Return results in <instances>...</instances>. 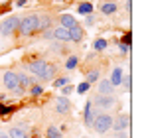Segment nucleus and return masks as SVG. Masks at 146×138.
<instances>
[{
	"instance_id": "ddd939ff",
	"label": "nucleus",
	"mask_w": 146,
	"mask_h": 138,
	"mask_svg": "<svg viewBox=\"0 0 146 138\" xmlns=\"http://www.w3.org/2000/svg\"><path fill=\"white\" fill-rule=\"evenodd\" d=\"M109 81H111V85H113V87L121 85V83H122V71H121V69H115V71H113V77H111Z\"/></svg>"
},
{
	"instance_id": "a211bd4d",
	"label": "nucleus",
	"mask_w": 146,
	"mask_h": 138,
	"mask_svg": "<svg viewBox=\"0 0 146 138\" xmlns=\"http://www.w3.org/2000/svg\"><path fill=\"white\" fill-rule=\"evenodd\" d=\"M61 136V132L55 128V126H49L48 128V138H59Z\"/></svg>"
},
{
	"instance_id": "1a4fd4ad",
	"label": "nucleus",
	"mask_w": 146,
	"mask_h": 138,
	"mask_svg": "<svg viewBox=\"0 0 146 138\" xmlns=\"http://www.w3.org/2000/svg\"><path fill=\"white\" fill-rule=\"evenodd\" d=\"M69 40H73V42H81L83 40V30L75 24L73 28H69Z\"/></svg>"
},
{
	"instance_id": "bb28decb",
	"label": "nucleus",
	"mask_w": 146,
	"mask_h": 138,
	"mask_svg": "<svg viewBox=\"0 0 146 138\" xmlns=\"http://www.w3.org/2000/svg\"><path fill=\"white\" fill-rule=\"evenodd\" d=\"M42 91H44L42 87H32V93H34V95H42Z\"/></svg>"
},
{
	"instance_id": "9d476101",
	"label": "nucleus",
	"mask_w": 146,
	"mask_h": 138,
	"mask_svg": "<svg viewBox=\"0 0 146 138\" xmlns=\"http://www.w3.org/2000/svg\"><path fill=\"white\" fill-rule=\"evenodd\" d=\"M53 38L59 40V42H69V30H65V28L59 26V28L53 32Z\"/></svg>"
},
{
	"instance_id": "a878e982",
	"label": "nucleus",
	"mask_w": 146,
	"mask_h": 138,
	"mask_svg": "<svg viewBox=\"0 0 146 138\" xmlns=\"http://www.w3.org/2000/svg\"><path fill=\"white\" fill-rule=\"evenodd\" d=\"M85 22H87V26H93V24H95V20H93V16L89 14V16L85 18Z\"/></svg>"
},
{
	"instance_id": "b1692460",
	"label": "nucleus",
	"mask_w": 146,
	"mask_h": 138,
	"mask_svg": "<svg viewBox=\"0 0 146 138\" xmlns=\"http://www.w3.org/2000/svg\"><path fill=\"white\" fill-rule=\"evenodd\" d=\"M6 113H10V109H8V107H4V105H0V116L6 115Z\"/></svg>"
},
{
	"instance_id": "393cba45",
	"label": "nucleus",
	"mask_w": 146,
	"mask_h": 138,
	"mask_svg": "<svg viewBox=\"0 0 146 138\" xmlns=\"http://www.w3.org/2000/svg\"><path fill=\"white\" fill-rule=\"evenodd\" d=\"M130 40H132L130 34H126V36H124V46H126V47H130Z\"/></svg>"
},
{
	"instance_id": "0eeeda50",
	"label": "nucleus",
	"mask_w": 146,
	"mask_h": 138,
	"mask_svg": "<svg viewBox=\"0 0 146 138\" xmlns=\"http://www.w3.org/2000/svg\"><path fill=\"white\" fill-rule=\"evenodd\" d=\"M55 109H57V113H61V115H67V113L71 111V103L67 101V97H59V99H57V105H55Z\"/></svg>"
},
{
	"instance_id": "7ed1b4c3",
	"label": "nucleus",
	"mask_w": 146,
	"mask_h": 138,
	"mask_svg": "<svg viewBox=\"0 0 146 138\" xmlns=\"http://www.w3.org/2000/svg\"><path fill=\"white\" fill-rule=\"evenodd\" d=\"M18 24H20V18H18V16L6 18L4 22L0 24V34H2V36H12V32L18 28Z\"/></svg>"
},
{
	"instance_id": "412c9836",
	"label": "nucleus",
	"mask_w": 146,
	"mask_h": 138,
	"mask_svg": "<svg viewBox=\"0 0 146 138\" xmlns=\"http://www.w3.org/2000/svg\"><path fill=\"white\" fill-rule=\"evenodd\" d=\"M67 81H69L67 77H59V79H55V81H53V85H55V87H65V85H67Z\"/></svg>"
},
{
	"instance_id": "cd10ccee",
	"label": "nucleus",
	"mask_w": 146,
	"mask_h": 138,
	"mask_svg": "<svg viewBox=\"0 0 146 138\" xmlns=\"http://www.w3.org/2000/svg\"><path fill=\"white\" fill-rule=\"evenodd\" d=\"M71 91H73V87H65V89H63V97H65V95H69Z\"/></svg>"
},
{
	"instance_id": "f257e3e1",
	"label": "nucleus",
	"mask_w": 146,
	"mask_h": 138,
	"mask_svg": "<svg viewBox=\"0 0 146 138\" xmlns=\"http://www.w3.org/2000/svg\"><path fill=\"white\" fill-rule=\"evenodd\" d=\"M38 22H40V16H26L18 24V32L22 36H30V34H34L38 30Z\"/></svg>"
},
{
	"instance_id": "6ab92c4d",
	"label": "nucleus",
	"mask_w": 146,
	"mask_h": 138,
	"mask_svg": "<svg viewBox=\"0 0 146 138\" xmlns=\"http://www.w3.org/2000/svg\"><path fill=\"white\" fill-rule=\"evenodd\" d=\"M91 10H93V6H91L89 2H85V4H81V6H79V12H81V14H89Z\"/></svg>"
},
{
	"instance_id": "f3484780",
	"label": "nucleus",
	"mask_w": 146,
	"mask_h": 138,
	"mask_svg": "<svg viewBox=\"0 0 146 138\" xmlns=\"http://www.w3.org/2000/svg\"><path fill=\"white\" fill-rule=\"evenodd\" d=\"M77 63H79V59H77L75 55H71V57L67 59V63H65V67H67V69H75V67H77Z\"/></svg>"
},
{
	"instance_id": "20e7f679",
	"label": "nucleus",
	"mask_w": 146,
	"mask_h": 138,
	"mask_svg": "<svg viewBox=\"0 0 146 138\" xmlns=\"http://www.w3.org/2000/svg\"><path fill=\"white\" fill-rule=\"evenodd\" d=\"M2 81H4V87L10 89V91H14L16 87H20V83H18V73H14V71H6V73L2 75Z\"/></svg>"
},
{
	"instance_id": "4468645a",
	"label": "nucleus",
	"mask_w": 146,
	"mask_h": 138,
	"mask_svg": "<svg viewBox=\"0 0 146 138\" xmlns=\"http://www.w3.org/2000/svg\"><path fill=\"white\" fill-rule=\"evenodd\" d=\"M8 138H28L24 128H10V136Z\"/></svg>"
},
{
	"instance_id": "423d86ee",
	"label": "nucleus",
	"mask_w": 146,
	"mask_h": 138,
	"mask_svg": "<svg viewBox=\"0 0 146 138\" xmlns=\"http://www.w3.org/2000/svg\"><path fill=\"white\" fill-rule=\"evenodd\" d=\"M115 97L113 95H99L97 99H95V105H99V107H103V109H113L115 107Z\"/></svg>"
},
{
	"instance_id": "c756f323",
	"label": "nucleus",
	"mask_w": 146,
	"mask_h": 138,
	"mask_svg": "<svg viewBox=\"0 0 146 138\" xmlns=\"http://www.w3.org/2000/svg\"><path fill=\"white\" fill-rule=\"evenodd\" d=\"M124 87H126V89H130V79H128V77L124 79Z\"/></svg>"
},
{
	"instance_id": "f8f14e48",
	"label": "nucleus",
	"mask_w": 146,
	"mask_h": 138,
	"mask_svg": "<svg viewBox=\"0 0 146 138\" xmlns=\"http://www.w3.org/2000/svg\"><path fill=\"white\" fill-rule=\"evenodd\" d=\"M75 18H73V16H69V14H63V16H61V28H65V30H69V28H73V26H75Z\"/></svg>"
},
{
	"instance_id": "c85d7f7f",
	"label": "nucleus",
	"mask_w": 146,
	"mask_h": 138,
	"mask_svg": "<svg viewBox=\"0 0 146 138\" xmlns=\"http://www.w3.org/2000/svg\"><path fill=\"white\" fill-rule=\"evenodd\" d=\"M28 2H30V0H18V2H16V4H18V6H26V4H28Z\"/></svg>"
},
{
	"instance_id": "4be33fe9",
	"label": "nucleus",
	"mask_w": 146,
	"mask_h": 138,
	"mask_svg": "<svg viewBox=\"0 0 146 138\" xmlns=\"http://www.w3.org/2000/svg\"><path fill=\"white\" fill-rule=\"evenodd\" d=\"M105 47H107V40H97V42H95V49H97V51H103Z\"/></svg>"
},
{
	"instance_id": "dca6fc26",
	"label": "nucleus",
	"mask_w": 146,
	"mask_h": 138,
	"mask_svg": "<svg viewBox=\"0 0 146 138\" xmlns=\"http://www.w3.org/2000/svg\"><path fill=\"white\" fill-rule=\"evenodd\" d=\"M115 10H117V6H115L113 2H109V4H103V6H101V12H103V14H113Z\"/></svg>"
},
{
	"instance_id": "f03ea898",
	"label": "nucleus",
	"mask_w": 146,
	"mask_h": 138,
	"mask_svg": "<svg viewBox=\"0 0 146 138\" xmlns=\"http://www.w3.org/2000/svg\"><path fill=\"white\" fill-rule=\"evenodd\" d=\"M111 124H113V116L109 115V113H101L93 120V128H95V132H99V134H105L111 128Z\"/></svg>"
},
{
	"instance_id": "9b49d317",
	"label": "nucleus",
	"mask_w": 146,
	"mask_h": 138,
	"mask_svg": "<svg viewBox=\"0 0 146 138\" xmlns=\"http://www.w3.org/2000/svg\"><path fill=\"white\" fill-rule=\"evenodd\" d=\"M113 89H115V87L111 85L109 79H105V81L99 83V93H101V95H113Z\"/></svg>"
},
{
	"instance_id": "2f4dec72",
	"label": "nucleus",
	"mask_w": 146,
	"mask_h": 138,
	"mask_svg": "<svg viewBox=\"0 0 146 138\" xmlns=\"http://www.w3.org/2000/svg\"><path fill=\"white\" fill-rule=\"evenodd\" d=\"M0 138H8V136H6V134H2V132H0Z\"/></svg>"
},
{
	"instance_id": "2eb2a0df",
	"label": "nucleus",
	"mask_w": 146,
	"mask_h": 138,
	"mask_svg": "<svg viewBox=\"0 0 146 138\" xmlns=\"http://www.w3.org/2000/svg\"><path fill=\"white\" fill-rule=\"evenodd\" d=\"M49 24H51V18L49 16H42L40 22H38V30H48Z\"/></svg>"
},
{
	"instance_id": "aec40b11",
	"label": "nucleus",
	"mask_w": 146,
	"mask_h": 138,
	"mask_svg": "<svg viewBox=\"0 0 146 138\" xmlns=\"http://www.w3.org/2000/svg\"><path fill=\"white\" fill-rule=\"evenodd\" d=\"M97 79H99V71H91V73L87 75V83H89V85H91V83H95Z\"/></svg>"
},
{
	"instance_id": "6e6552de",
	"label": "nucleus",
	"mask_w": 146,
	"mask_h": 138,
	"mask_svg": "<svg viewBox=\"0 0 146 138\" xmlns=\"http://www.w3.org/2000/svg\"><path fill=\"white\" fill-rule=\"evenodd\" d=\"M95 109H93V107H91V103H87V105H85V124H87V126H91V124H93V120H95Z\"/></svg>"
},
{
	"instance_id": "7c9ffc66",
	"label": "nucleus",
	"mask_w": 146,
	"mask_h": 138,
	"mask_svg": "<svg viewBox=\"0 0 146 138\" xmlns=\"http://www.w3.org/2000/svg\"><path fill=\"white\" fill-rule=\"evenodd\" d=\"M44 38H53V32H44Z\"/></svg>"
},
{
	"instance_id": "39448f33",
	"label": "nucleus",
	"mask_w": 146,
	"mask_h": 138,
	"mask_svg": "<svg viewBox=\"0 0 146 138\" xmlns=\"http://www.w3.org/2000/svg\"><path fill=\"white\" fill-rule=\"evenodd\" d=\"M111 128H113V130H117V132L126 130V128H128V116H126V115H119L117 118H113Z\"/></svg>"
},
{
	"instance_id": "5701e85b",
	"label": "nucleus",
	"mask_w": 146,
	"mask_h": 138,
	"mask_svg": "<svg viewBox=\"0 0 146 138\" xmlns=\"http://www.w3.org/2000/svg\"><path fill=\"white\" fill-rule=\"evenodd\" d=\"M87 89H89V83H87V81H85V83H81V85L77 87V91L81 93V95H83V93H87Z\"/></svg>"
}]
</instances>
